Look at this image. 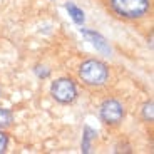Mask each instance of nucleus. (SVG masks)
Here are the masks:
<instances>
[{"mask_svg":"<svg viewBox=\"0 0 154 154\" xmlns=\"http://www.w3.org/2000/svg\"><path fill=\"white\" fill-rule=\"evenodd\" d=\"M79 77L82 82L92 87H100L104 85L109 77V69L102 60L97 59H89V60L82 62L79 67Z\"/></svg>","mask_w":154,"mask_h":154,"instance_id":"1","label":"nucleus"},{"mask_svg":"<svg viewBox=\"0 0 154 154\" xmlns=\"http://www.w3.org/2000/svg\"><path fill=\"white\" fill-rule=\"evenodd\" d=\"M66 8H67V12H69V15L72 17V20L75 23H79V25H82L84 23V12L81 10V8L77 7V5H74L72 2H67L66 4Z\"/></svg>","mask_w":154,"mask_h":154,"instance_id":"6","label":"nucleus"},{"mask_svg":"<svg viewBox=\"0 0 154 154\" xmlns=\"http://www.w3.org/2000/svg\"><path fill=\"white\" fill-rule=\"evenodd\" d=\"M100 119L109 126H116L124 119V106L117 99H106L100 104Z\"/></svg>","mask_w":154,"mask_h":154,"instance_id":"4","label":"nucleus"},{"mask_svg":"<svg viewBox=\"0 0 154 154\" xmlns=\"http://www.w3.org/2000/svg\"><path fill=\"white\" fill-rule=\"evenodd\" d=\"M7 146H8V136L0 129V154H4L7 151Z\"/></svg>","mask_w":154,"mask_h":154,"instance_id":"10","label":"nucleus"},{"mask_svg":"<svg viewBox=\"0 0 154 154\" xmlns=\"http://www.w3.org/2000/svg\"><path fill=\"white\" fill-rule=\"evenodd\" d=\"M12 121H14V114H12V111L0 107V129H4V127L10 126Z\"/></svg>","mask_w":154,"mask_h":154,"instance_id":"8","label":"nucleus"},{"mask_svg":"<svg viewBox=\"0 0 154 154\" xmlns=\"http://www.w3.org/2000/svg\"><path fill=\"white\" fill-rule=\"evenodd\" d=\"M35 72L38 74V77H47V75H49V70H40V67H37Z\"/></svg>","mask_w":154,"mask_h":154,"instance_id":"11","label":"nucleus"},{"mask_svg":"<svg viewBox=\"0 0 154 154\" xmlns=\"http://www.w3.org/2000/svg\"><path fill=\"white\" fill-rule=\"evenodd\" d=\"M111 8L124 19H141L149 10V0H109Z\"/></svg>","mask_w":154,"mask_h":154,"instance_id":"2","label":"nucleus"},{"mask_svg":"<svg viewBox=\"0 0 154 154\" xmlns=\"http://www.w3.org/2000/svg\"><path fill=\"white\" fill-rule=\"evenodd\" d=\"M81 34L84 35L85 38H87L89 42H92V45L96 47L99 52H102V54L109 55L111 54V47H109V44L106 42V38L102 37L100 34H97L96 30H87V29H81Z\"/></svg>","mask_w":154,"mask_h":154,"instance_id":"5","label":"nucleus"},{"mask_svg":"<svg viewBox=\"0 0 154 154\" xmlns=\"http://www.w3.org/2000/svg\"><path fill=\"white\" fill-rule=\"evenodd\" d=\"M50 96L57 100L59 104H70L77 99V87L72 79L60 77L50 85Z\"/></svg>","mask_w":154,"mask_h":154,"instance_id":"3","label":"nucleus"},{"mask_svg":"<svg viewBox=\"0 0 154 154\" xmlns=\"http://www.w3.org/2000/svg\"><path fill=\"white\" fill-rule=\"evenodd\" d=\"M97 132L94 129H91L89 126L84 127V136H82V152H91V141L96 139Z\"/></svg>","mask_w":154,"mask_h":154,"instance_id":"7","label":"nucleus"},{"mask_svg":"<svg viewBox=\"0 0 154 154\" xmlns=\"http://www.w3.org/2000/svg\"><path fill=\"white\" fill-rule=\"evenodd\" d=\"M0 94H2V91H0Z\"/></svg>","mask_w":154,"mask_h":154,"instance_id":"12","label":"nucleus"},{"mask_svg":"<svg viewBox=\"0 0 154 154\" xmlns=\"http://www.w3.org/2000/svg\"><path fill=\"white\" fill-rule=\"evenodd\" d=\"M152 107H154L152 100H147V102L143 104V117L147 122H152V119H154V109Z\"/></svg>","mask_w":154,"mask_h":154,"instance_id":"9","label":"nucleus"}]
</instances>
